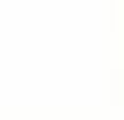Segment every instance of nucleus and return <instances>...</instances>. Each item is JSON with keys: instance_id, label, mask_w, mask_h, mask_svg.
<instances>
[]
</instances>
